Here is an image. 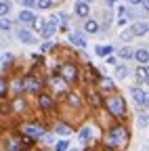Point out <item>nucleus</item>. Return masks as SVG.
<instances>
[{"label": "nucleus", "mask_w": 149, "mask_h": 151, "mask_svg": "<svg viewBox=\"0 0 149 151\" xmlns=\"http://www.w3.org/2000/svg\"><path fill=\"white\" fill-rule=\"evenodd\" d=\"M126 139H128V134H126L124 126H114L111 132H109V139L107 141H109V147H116V145H124Z\"/></svg>", "instance_id": "f03ea898"}, {"label": "nucleus", "mask_w": 149, "mask_h": 151, "mask_svg": "<svg viewBox=\"0 0 149 151\" xmlns=\"http://www.w3.org/2000/svg\"><path fill=\"white\" fill-rule=\"evenodd\" d=\"M65 149H67V143H65V141L57 143V151H65Z\"/></svg>", "instance_id": "473e14b6"}, {"label": "nucleus", "mask_w": 149, "mask_h": 151, "mask_svg": "<svg viewBox=\"0 0 149 151\" xmlns=\"http://www.w3.org/2000/svg\"><path fill=\"white\" fill-rule=\"evenodd\" d=\"M57 132H59L61 137H67L69 132H71V128H69L67 124H57Z\"/></svg>", "instance_id": "a211bd4d"}, {"label": "nucleus", "mask_w": 149, "mask_h": 151, "mask_svg": "<svg viewBox=\"0 0 149 151\" xmlns=\"http://www.w3.org/2000/svg\"><path fill=\"white\" fill-rule=\"evenodd\" d=\"M103 151H114V149H111V147H105V149H103Z\"/></svg>", "instance_id": "58836bf2"}, {"label": "nucleus", "mask_w": 149, "mask_h": 151, "mask_svg": "<svg viewBox=\"0 0 149 151\" xmlns=\"http://www.w3.org/2000/svg\"><path fill=\"white\" fill-rule=\"evenodd\" d=\"M50 6H53V0H38V9L46 11V9H50Z\"/></svg>", "instance_id": "393cba45"}, {"label": "nucleus", "mask_w": 149, "mask_h": 151, "mask_svg": "<svg viewBox=\"0 0 149 151\" xmlns=\"http://www.w3.org/2000/svg\"><path fill=\"white\" fill-rule=\"evenodd\" d=\"M84 2H86V4H88V2H92V0H84Z\"/></svg>", "instance_id": "a19ab883"}, {"label": "nucleus", "mask_w": 149, "mask_h": 151, "mask_svg": "<svg viewBox=\"0 0 149 151\" xmlns=\"http://www.w3.org/2000/svg\"><path fill=\"white\" fill-rule=\"evenodd\" d=\"M17 36H19V40L25 42V44H34V42H36V38H34L27 29H19V32H17Z\"/></svg>", "instance_id": "9d476101"}, {"label": "nucleus", "mask_w": 149, "mask_h": 151, "mask_svg": "<svg viewBox=\"0 0 149 151\" xmlns=\"http://www.w3.org/2000/svg\"><path fill=\"white\" fill-rule=\"evenodd\" d=\"M38 4V0H23V6L25 9H32V6H36Z\"/></svg>", "instance_id": "c85d7f7f"}, {"label": "nucleus", "mask_w": 149, "mask_h": 151, "mask_svg": "<svg viewBox=\"0 0 149 151\" xmlns=\"http://www.w3.org/2000/svg\"><path fill=\"white\" fill-rule=\"evenodd\" d=\"M128 2H130V4H141L143 0H128Z\"/></svg>", "instance_id": "e433bc0d"}, {"label": "nucleus", "mask_w": 149, "mask_h": 151, "mask_svg": "<svg viewBox=\"0 0 149 151\" xmlns=\"http://www.w3.org/2000/svg\"><path fill=\"white\" fill-rule=\"evenodd\" d=\"M147 124H149V118L147 116H141L139 118V126H147Z\"/></svg>", "instance_id": "7c9ffc66"}, {"label": "nucleus", "mask_w": 149, "mask_h": 151, "mask_svg": "<svg viewBox=\"0 0 149 151\" xmlns=\"http://www.w3.org/2000/svg\"><path fill=\"white\" fill-rule=\"evenodd\" d=\"M11 27H13V23L9 21V19H0V29L6 32V29H11Z\"/></svg>", "instance_id": "bb28decb"}, {"label": "nucleus", "mask_w": 149, "mask_h": 151, "mask_svg": "<svg viewBox=\"0 0 149 151\" xmlns=\"http://www.w3.org/2000/svg\"><path fill=\"white\" fill-rule=\"evenodd\" d=\"M53 34H55V25H53V23H46V25L42 27V36H44V38H50Z\"/></svg>", "instance_id": "f3484780"}, {"label": "nucleus", "mask_w": 149, "mask_h": 151, "mask_svg": "<svg viewBox=\"0 0 149 151\" xmlns=\"http://www.w3.org/2000/svg\"><path fill=\"white\" fill-rule=\"evenodd\" d=\"M99 86H101V90H114V82L107 80V78H103V80L99 82Z\"/></svg>", "instance_id": "6ab92c4d"}, {"label": "nucleus", "mask_w": 149, "mask_h": 151, "mask_svg": "<svg viewBox=\"0 0 149 151\" xmlns=\"http://www.w3.org/2000/svg\"><path fill=\"white\" fill-rule=\"evenodd\" d=\"M19 21H23V23H34V21H36L34 11H30V9L21 11V13H19Z\"/></svg>", "instance_id": "1a4fd4ad"}, {"label": "nucleus", "mask_w": 149, "mask_h": 151, "mask_svg": "<svg viewBox=\"0 0 149 151\" xmlns=\"http://www.w3.org/2000/svg\"><path fill=\"white\" fill-rule=\"evenodd\" d=\"M90 101H92V105H101V99H99V92H90Z\"/></svg>", "instance_id": "cd10ccee"}, {"label": "nucleus", "mask_w": 149, "mask_h": 151, "mask_svg": "<svg viewBox=\"0 0 149 151\" xmlns=\"http://www.w3.org/2000/svg\"><path fill=\"white\" fill-rule=\"evenodd\" d=\"M109 52H111V46H99L97 48V55H101V57H109Z\"/></svg>", "instance_id": "b1692460"}, {"label": "nucleus", "mask_w": 149, "mask_h": 151, "mask_svg": "<svg viewBox=\"0 0 149 151\" xmlns=\"http://www.w3.org/2000/svg\"><path fill=\"white\" fill-rule=\"evenodd\" d=\"M9 11H11V6H9L6 2H0V17H6Z\"/></svg>", "instance_id": "a878e982"}, {"label": "nucleus", "mask_w": 149, "mask_h": 151, "mask_svg": "<svg viewBox=\"0 0 149 151\" xmlns=\"http://www.w3.org/2000/svg\"><path fill=\"white\" fill-rule=\"evenodd\" d=\"M130 94H132V99L139 103V105H149V92L141 90V88H132L130 90Z\"/></svg>", "instance_id": "20e7f679"}, {"label": "nucleus", "mask_w": 149, "mask_h": 151, "mask_svg": "<svg viewBox=\"0 0 149 151\" xmlns=\"http://www.w3.org/2000/svg\"><path fill=\"white\" fill-rule=\"evenodd\" d=\"M13 92L15 94H19V92H23V82L17 78V80H13Z\"/></svg>", "instance_id": "aec40b11"}, {"label": "nucleus", "mask_w": 149, "mask_h": 151, "mask_svg": "<svg viewBox=\"0 0 149 151\" xmlns=\"http://www.w3.org/2000/svg\"><path fill=\"white\" fill-rule=\"evenodd\" d=\"M135 59H137L141 65H145V63L149 61V50H145V48H139V50H135Z\"/></svg>", "instance_id": "9b49d317"}, {"label": "nucleus", "mask_w": 149, "mask_h": 151, "mask_svg": "<svg viewBox=\"0 0 149 151\" xmlns=\"http://www.w3.org/2000/svg\"><path fill=\"white\" fill-rule=\"evenodd\" d=\"M67 103H69L71 107H80V105H82V99H80L78 92H67Z\"/></svg>", "instance_id": "4468645a"}, {"label": "nucleus", "mask_w": 149, "mask_h": 151, "mask_svg": "<svg viewBox=\"0 0 149 151\" xmlns=\"http://www.w3.org/2000/svg\"><path fill=\"white\" fill-rule=\"evenodd\" d=\"M11 59H13V55H9V52H6V55L2 57V63H11Z\"/></svg>", "instance_id": "f704fd0d"}, {"label": "nucleus", "mask_w": 149, "mask_h": 151, "mask_svg": "<svg viewBox=\"0 0 149 151\" xmlns=\"http://www.w3.org/2000/svg\"><path fill=\"white\" fill-rule=\"evenodd\" d=\"M23 132H25V134H32V137H42V134H44L42 126H38V124H27V126H23Z\"/></svg>", "instance_id": "0eeeda50"}, {"label": "nucleus", "mask_w": 149, "mask_h": 151, "mask_svg": "<svg viewBox=\"0 0 149 151\" xmlns=\"http://www.w3.org/2000/svg\"><path fill=\"white\" fill-rule=\"evenodd\" d=\"M11 107H13V111H17V113H23V111H25V103H23V99H15Z\"/></svg>", "instance_id": "dca6fc26"}, {"label": "nucleus", "mask_w": 149, "mask_h": 151, "mask_svg": "<svg viewBox=\"0 0 149 151\" xmlns=\"http://www.w3.org/2000/svg\"><path fill=\"white\" fill-rule=\"evenodd\" d=\"M145 71H147V80H149V65H147V67H145Z\"/></svg>", "instance_id": "4c0bfd02"}, {"label": "nucleus", "mask_w": 149, "mask_h": 151, "mask_svg": "<svg viewBox=\"0 0 149 151\" xmlns=\"http://www.w3.org/2000/svg\"><path fill=\"white\" fill-rule=\"evenodd\" d=\"M135 76H137V80H141V82H145V80H147V71H145V67H137V71H135Z\"/></svg>", "instance_id": "412c9836"}, {"label": "nucleus", "mask_w": 149, "mask_h": 151, "mask_svg": "<svg viewBox=\"0 0 149 151\" xmlns=\"http://www.w3.org/2000/svg\"><path fill=\"white\" fill-rule=\"evenodd\" d=\"M50 48H53L50 42H44V44H42V50H50Z\"/></svg>", "instance_id": "c9c22d12"}, {"label": "nucleus", "mask_w": 149, "mask_h": 151, "mask_svg": "<svg viewBox=\"0 0 149 151\" xmlns=\"http://www.w3.org/2000/svg\"><path fill=\"white\" fill-rule=\"evenodd\" d=\"M135 34H132V29H126V32H122V40H130Z\"/></svg>", "instance_id": "c756f323"}, {"label": "nucleus", "mask_w": 149, "mask_h": 151, "mask_svg": "<svg viewBox=\"0 0 149 151\" xmlns=\"http://www.w3.org/2000/svg\"><path fill=\"white\" fill-rule=\"evenodd\" d=\"M120 57H122V59H130V57H135V52H132V48L124 46V48L120 50Z\"/></svg>", "instance_id": "4be33fe9"}, {"label": "nucleus", "mask_w": 149, "mask_h": 151, "mask_svg": "<svg viewBox=\"0 0 149 151\" xmlns=\"http://www.w3.org/2000/svg\"><path fill=\"white\" fill-rule=\"evenodd\" d=\"M0 2H2V0H0Z\"/></svg>", "instance_id": "79ce46f5"}, {"label": "nucleus", "mask_w": 149, "mask_h": 151, "mask_svg": "<svg viewBox=\"0 0 149 151\" xmlns=\"http://www.w3.org/2000/svg\"><path fill=\"white\" fill-rule=\"evenodd\" d=\"M105 107H107V111L111 113V116H116V118L124 116V111H126L124 99L120 97V94H111V97H107V101H105Z\"/></svg>", "instance_id": "f257e3e1"}, {"label": "nucleus", "mask_w": 149, "mask_h": 151, "mask_svg": "<svg viewBox=\"0 0 149 151\" xmlns=\"http://www.w3.org/2000/svg\"><path fill=\"white\" fill-rule=\"evenodd\" d=\"M107 2H109V4H114V2H116V0H107Z\"/></svg>", "instance_id": "ea45409f"}, {"label": "nucleus", "mask_w": 149, "mask_h": 151, "mask_svg": "<svg viewBox=\"0 0 149 151\" xmlns=\"http://www.w3.org/2000/svg\"><path fill=\"white\" fill-rule=\"evenodd\" d=\"M126 73H128V69H126L124 65H118V67H116V78L122 80V78H126Z\"/></svg>", "instance_id": "5701e85b"}, {"label": "nucleus", "mask_w": 149, "mask_h": 151, "mask_svg": "<svg viewBox=\"0 0 149 151\" xmlns=\"http://www.w3.org/2000/svg\"><path fill=\"white\" fill-rule=\"evenodd\" d=\"M149 32V23H135L132 25V34L135 36H145Z\"/></svg>", "instance_id": "ddd939ff"}, {"label": "nucleus", "mask_w": 149, "mask_h": 151, "mask_svg": "<svg viewBox=\"0 0 149 151\" xmlns=\"http://www.w3.org/2000/svg\"><path fill=\"white\" fill-rule=\"evenodd\" d=\"M4 94H6V84L0 80V97H4Z\"/></svg>", "instance_id": "2f4dec72"}, {"label": "nucleus", "mask_w": 149, "mask_h": 151, "mask_svg": "<svg viewBox=\"0 0 149 151\" xmlns=\"http://www.w3.org/2000/svg\"><path fill=\"white\" fill-rule=\"evenodd\" d=\"M69 42H73L76 46H80V48H84L86 46V40L82 36H78V34H69Z\"/></svg>", "instance_id": "2eb2a0df"}, {"label": "nucleus", "mask_w": 149, "mask_h": 151, "mask_svg": "<svg viewBox=\"0 0 149 151\" xmlns=\"http://www.w3.org/2000/svg\"><path fill=\"white\" fill-rule=\"evenodd\" d=\"M84 32H86V34H97V32H99V23L95 21V19H86Z\"/></svg>", "instance_id": "f8f14e48"}, {"label": "nucleus", "mask_w": 149, "mask_h": 151, "mask_svg": "<svg viewBox=\"0 0 149 151\" xmlns=\"http://www.w3.org/2000/svg\"><path fill=\"white\" fill-rule=\"evenodd\" d=\"M38 107H40L42 111L53 109V97H50L48 92H40V94H38Z\"/></svg>", "instance_id": "39448f33"}, {"label": "nucleus", "mask_w": 149, "mask_h": 151, "mask_svg": "<svg viewBox=\"0 0 149 151\" xmlns=\"http://www.w3.org/2000/svg\"><path fill=\"white\" fill-rule=\"evenodd\" d=\"M88 13H90V6L84 2V0H78V2H76V15H78V17H82V19H86V17H88Z\"/></svg>", "instance_id": "6e6552de"}, {"label": "nucleus", "mask_w": 149, "mask_h": 151, "mask_svg": "<svg viewBox=\"0 0 149 151\" xmlns=\"http://www.w3.org/2000/svg\"><path fill=\"white\" fill-rule=\"evenodd\" d=\"M23 90H25V92H38V90H40V80H38V78H34V76L25 78V82H23Z\"/></svg>", "instance_id": "423d86ee"}, {"label": "nucleus", "mask_w": 149, "mask_h": 151, "mask_svg": "<svg viewBox=\"0 0 149 151\" xmlns=\"http://www.w3.org/2000/svg\"><path fill=\"white\" fill-rule=\"evenodd\" d=\"M59 73H61V78L65 82H76L78 80V69H76V65H71V63H63L59 67Z\"/></svg>", "instance_id": "7ed1b4c3"}, {"label": "nucleus", "mask_w": 149, "mask_h": 151, "mask_svg": "<svg viewBox=\"0 0 149 151\" xmlns=\"http://www.w3.org/2000/svg\"><path fill=\"white\" fill-rule=\"evenodd\" d=\"M88 134H90V130H88V128H84V130L80 132V139H88Z\"/></svg>", "instance_id": "72a5a7b5"}]
</instances>
